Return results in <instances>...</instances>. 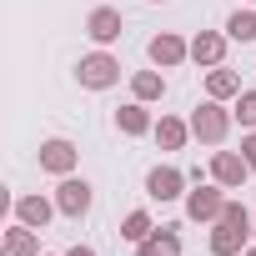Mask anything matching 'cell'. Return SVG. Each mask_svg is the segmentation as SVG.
I'll use <instances>...</instances> for the list:
<instances>
[{
  "label": "cell",
  "mask_w": 256,
  "mask_h": 256,
  "mask_svg": "<svg viewBox=\"0 0 256 256\" xmlns=\"http://www.w3.org/2000/svg\"><path fill=\"white\" fill-rule=\"evenodd\" d=\"M186 120H191V136H196L201 146H226L231 126H236L231 106H226V100H211V96H206V100H201V106H196Z\"/></svg>",
  "instance_id": "6da1fadb"
},
{
  "label": "cell",
  "mask_w": 256,
  "mask_h": 256,
  "mask_svg": "<svg viewBox=\"0 0 256 256\" xmlns=\"http://www.w3.org/2000/svg\"><path fill=\"white\" fill-rule=\"evenodd\" d=\"M76 80H80V90H110L116 80H120V60L110 56V50H90V56H80L76 60Z\"/></svg>",
  "instance_id": "7a4b0ae2"
},
{
  "label": "cell",
  "mask_w": 256,
  "mask_h": 256,
  "mask_svg": "<svg viewBox=\"0 0 256 256\" xmlns=\"http://www.w3.org/2000/svg\"><path fill=\"white\" fill-rule=\"evenodd\" d=\"M181 211H186V221H196V226H216L221 211H226V186H216V181L191 186L186 201H181Z\"/></svg>",
  "instance_id": "3957f363"
},
{
  "label": "cell",
  "mask_w": 256,
  "mask_h": 256,
  "mask_svg": "<svg viewBox=\"0 0 256 256\" xmlns=\"http://www.w3.org/2000/svg\"><path fill=\"white\" fill-rule=\"evenodd\" d=\"M56 206H60L66 221H86L90 206H96V186H90L86 176H60V186H56Z\"/></svg>",
  "instance_id": "277c9868"
},
{
  "label": "cell",
  "mask_w": 256,
  "mask_h": 256,
  "mask_svg": "<svg viewBox=\"0 0 256 256\" xmlns=\"http://www.w3.org/2000/svg\"><path fill=\"white\" fill-rule=\"evenodd\" d=\"M36 161H40V171L46 176H76V166H80V151H76V141H66V136H46L40 141V151H36Z\"/></svg>",
  "instance_id": "5b68a950"
},
{
  "label": "cell",
  "mask_w": 256,
  "mask_h": 256,
  "mask_svg": "<svg viewBox=\"0 0 256 256\" xmlns=\"http://www.w3.org/2000/svg\"><path fill=\"white\" fill-rule=\"evenodd\" d=\"M186 191H191V186H186V171H181V166H166V161H161V166L146 171V196H151V201L171 206V201H186Z\"/></svg>",
  "instance_id": "8992f818"
},
{
  "label": "cell",
  "mask_w": 256,
  "mask_h": 256,
  "mask_svg": "<svg viewBox=\"0 0 256 256\" xmlns=\"http://www.w3.org/2000/svg\"><path fill=\"white\" fill-rule=\"evenodd\" d=\"M146 56H151V66H156V70H176V66H186V60H191V40H181L176 30H161V36H151V40H146Z\"/></svg>",
  "instance_id": "52a82bcc"
},
{
  "label": "cell",
  "mask_w": 256,
  "mask_h": 256,
  "mask_svg": "<svg viewBox=\"0 0 256 256\" xmlns=\"http://www.w3.org/2000/svg\"><path fill=\"white\" fill-rule=\"evenodd\" d=\"M86 36H90L100 50H110V46L126 36V16H120L116 6H96V10L86 16Z\"/></svg>",
  "instance_id": "ba28073f"
},
{
  "label": "cell",
  "mask_w": 256,
  "mask_h": 256,
  "mask_svg": "<svg viewBox=\"0 0 256 256\" xmlns=\"http://www.w3.org/2000/svg\"><path fill=\"white\" fill-rule=\"evenodd\" d=\"M211 181L226 186V191H241V186L251 181L246 156H241V151H211Z\"/></svg>",
  "instance_id": "9c48e42d"
},
{
  "label": "cell",
  "mask_w": 256,
  "mask_h": 256,
  "mask_svg": "<svg viewBox=\"0 0 256 256\" xmlns=\"http://www.w3.org/2000/svg\"><path fill=\"white\" fill-rule=\"evenodd\" d=\"M10 211H16V221L20 226H36V231H46L50 226V216H60V206H56V196H16L10 201Z\"/></svg>",
  "instance_id": "30bf717a"
},
{
  "label": "cell",
  "mask_w": 256,
  "mask_h": 256,
  "mask_svg": "<svg viewBox=\"0 0 256 256\" xmlns=\"http://www.w3.org/2000/svg\"><path fill=\"white\" fill-rule=\"evenodd\" d=\"M226 46H231V36H226V30H196V36H191V60H196L201 70L226 66Z\"/></svg>",
  "instance_id": "8fae6325"
},
{
  "label": "cell",
  "mask_w": 256,
  "mask_h": 256,
  "mask_svg": "<svg viewBox=\"0 0 256 256\" xmlns=\"http://www.w3.org/2000/svg\"><path fill=\"white\" fill-rule=\"evenodd\" d=\"M206 246H211V256H241V251L251 246V226L216 221V226H211V236H206Z\"/></svg>",
  "instance_id": "7c38bea8"
},
{
  "label": "cell",
  "mask_w": 256,
  "mask_h": 256,
  "mask_svg": "<svg viewBox=\"0 0 256 256\" xmlns=\"http://www.w3.org/2000/svg\"><path fill=\"white\" fill-rule=\"evenodd\" d=\"M116 131H120V136H151V131H156V116H151V106L131 96V100H126V106L116 110Z\"/></svg>",
  "instance_id": "4fadbf2b"
},
{
  "label": "cell",
  "mask_w": 256,
  "mask_h": 256,
  "mask_svg": "<svg viewBox=\"0 0 256 256\" xmlns=\"http://www.w3.org/2000/svg\"><path fill=\"white\" fill-rule=\"evenodd\" d=\"M151 136H156L161 151H186V141H196V136H191V120H181V116H161Z\"/></svg>",
  "instance_id": "5bb4252c"
},
{
  "label": "cell",
  "mask_w": 256,
  "mask_h": 256,
  "mask_svg": "<svg viewBox=\"0 0 256 256\" xmlns=\"http://www.w3.org/2000/svg\"><path fill=\"white\" fill-rule=\"evenodd\" d=\"M241 90H246V86H241V76H236L231 66H211V70H206V96H211V100H236Z\"/></svg>",
  "instance_id": "9a60e30c"
},
{
  "label": "cell",
  "mask_w": 256,
  "mask_h": 256,
  "mask_svg": "<svg viewBox=\"0 0 256 256\" xmlns=\"http://www.w3.org/2000/svg\"><path fill=\"white\" fill-rule=\"evenodd\" d=\"M136 256H181V231H176V226H156V231L136 246Z\"/></svg>",
  "instance_id": "2e32d148"
},
{
  "label": "cell",
  "mask_w": 256,
  "mask_h": 256,
  "mask_svg": "<svg viewBox=\"0 0 256 256\" xmlns=\"http://www.w3.org/2000/svg\"><path fill=\"white\" fill-rule=\"evenodd\" d=\"M221 30H226L236 46H256V6H241V10H231Z\"/></svg>",
  "instance_id": "e0dca14e"
},
{
  "label": "cell",
  "mask_w": 256,
  "mask_h": 256,
  "mask_svg": "<svg viewBox=\"0 0 256 256\" xmlns=\"http://www.w3.org/2000/svg\"><path fill=\"white\" fill-rule=\"evenodd\" d=\"M6 256H40V231L10 221V231H6Z\"/></svg>",
  "instance_id": "ac0fdd59"
},
{
  "label": "cell",
  "mask_w": 256,
  "mask_h": 256,
  "mask_svg": "<svg viewBox=\"0 0 256 256\" xmlns=\"http://www.w3.org/2000/svg\"><path fill=\"white\" fill-rule=\"evenodd\" d=\"M131 96L146 100V106H156V100L166 96V76H161L156 66H151V70H136V76H131Z\"/></svg>",
  "instance_id": "d6986e66"
},
{
  "label": "cell",
  "mask_w": 256,
  "mask_h": 256,
  "mask_svg": "<svg viewBox=\"0 0 256 256\" xmlns=\"http://www.w3.org/2000/svg\"><path fill=\"white\" fill-rule=\"evenodd\" d=\"M151 231H156V221H151V211H146V206H136V211H126V216H120V241L141 246Z\"/></svg>",
  "instance_id": "ffe728a7"
},
{
  "label": "cell",
  "mask_w": 256,
  "mask_h": 256,
  "mask_svg": "<svg viewBox=\"0 0 256 256\" xmlns=\"http://www.w3.org/2000/svg\"><path fill=\"white\" fill-rule=\"evenodd\" d=\"M231 116H236L241 131H256V86H246V90L231 100Z\"/></svg>",
  "instance_id": "44dd1931"
},
{
  "label": "cell",
  "mask_w": 256,
  "mask_h": 256,
  "mask_svg": "<svg viewBox=\"0 0 256 256\" xmlns=\"http://www.w3.org/2000/svg\"><path fill=\"white\" fill-rule=\"evenodd\" d=\"M251 216H256V211H246V201L226 196V211H221V221H231V226H251Z\"/></svg>",
  "instance_id": "7402d4cb"
},
{
  "label": "cell",
  "mask_w": 256,
  "mask_h": 256,
  "mask_svg": "<svg viewBox=\"0 0 256 256\" xmlns=\"http://www.w3.org/2000/svg\"><path fill=\"white\" fill-rule=\"evenodd\" d=\"M241 156H246V166L256 171V131H241Z\"/></svg>",
  "instance_id": "603a6c76"
},
{
  "label": "cell",
  "mask_w": 256,
  "mask_h": 256,
  "mask_svg": "<svg viewBox=\"0 0 256 256\" xmlns=\"http://www.w3.org/2000/svg\"><path fill=\"white\" fill-rule=\"evenodd\" d=\"M60 256H96V246H70V251H60Z\"/></svg>",
  "instance_id": "cb8c5ba5"
},
{
  "label": "cell",
  "mask_w": 256,
  "mask_h": 256,
  "mask_svg": "<svg viewBox=\"0 0 256 256\" xmlns=\"http://www.w3.org/2000/svg\"><path fill=\"white\" fill-rule=\"evenodd\" d=\"M241 256H256V241H251V246H246V251H241Z\"/></svg>",
  "instance_id": "d4e9b609"
},
{
  "label": "cell",
  "mask_w": 256,
  "mask_h": 256,
  "mask_svg": "<svg viewBox=\"0 0 256 256\" xmlns=\"http://www.w3.org/2000/svg\"><path fill=\"white\" fill-rule=\"evenodd\" d=\"M251 241H256V216H251Z\"/></svg>",
  "instance_id": "484cf974"
},
{
  "label": "cell",
  "mask_w": 256,
  "mask_h": 256,
  "mask_svg": "<svg viewBox=\"0 0 256 256\" xmlns=\"http://www.w3.org/2000/svg\"><path fill=\"white\" fill-rule=\"evenodd\" d=\"M146 6H166V0H146Z\"/></svg>",
  "instance_id": "4316f807"
},
{
  "label": "cell",
  "mask_w": 256,
  "mask_h": 256,
  "mask_svg": "<svg viewBox=\"0 0 256 256\" xmlns=\"http://www.w3.org/2000/svg\"><path fill=\"white\" fill-rule=\"evenodd\" d=\"M241 6H256V0H241Z\"/></svg>",
  "instance_id": "83f0119b"
},
{
  "label": "cell",
  "mask_w": 256,
  "mask_h": 256,
  "mask_svg": "<svg viewBox=\"0 0 256 256\" xmlns=\"http://www.w3.org/2000/svg\"><path fill=\"white\" fill-rule=\"evenodd\" d=\"M40 256H46V251H40Z\"/></svg>",
  "instance_id": "f1b7e54d"
}]
</instances>
